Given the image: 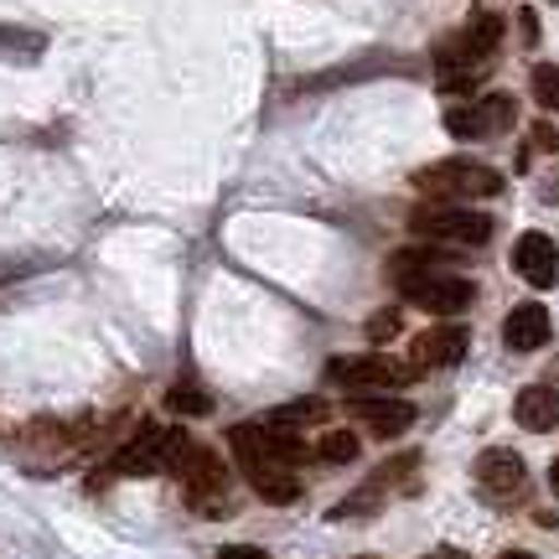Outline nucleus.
<instances>
[{
  "mask_svg": "<svg viewBox=\"0 0 559 559\" xmlns=\"http://www.w3.org/2000/svg\"><path fill=\"white\" fill-rule=\"evenodd\" d=\"M228 445H234V461H239L243 481L254 487V498L280 502V508L300 498L296 466H285V461L275 456V445H270V430H264V425H234V430H228Z\"/></svg>",
  "mask_w": 559,
  "mask_h": 559,
  "instance_id": "f257e3e1",
  "label": "nucleus"
},
{
  "mask_svg": "<svg viewBox=\"0 0 559 559\" xmlns=\"http://www.w3.org/2000/svg\"><path fill=\"white\" fill-rule=\"evenodd\" d=\"M415 187L436 202H472V198H498L502 192V171L481 166V160H436V166H419Z\"/></svg>",
  "mask_w": 559,
  "mask_h": 559,
  "instance_id": "f03ea898",
  "label": "nucleus"
},
{
  "mask_svg": "<svg viewBox=\"0 0 559 559\" xmlns=\"http://www.w3.org/2000/svg\"><path fill=\"white\" fill-rule=\"evenodd\" d=\"M409 228L430 243H466V249H481V243L492 239V218H481L472 207H456V202L415 207V213H409Z\"/></svg>",
  "mask_w": 559,
  "mask_h": 559,
  "instance_id": "7ed1b4c3",
  "label": "nucleus"
},
{
  "mask_svg": "<svg viewBox=\"0 0 559 559\" xmlns=\"http://www.w3.org/2000/svg\"><path fill=\"white\" fill-rule=\"evenodd\" d=\"M187 430H156V425H140L135 436L120 445L115 466L120 472H135V477H151V472H177L181 456H187Z\"/></svg>",
  "mask_w": 559,
  "mask_h": 559,
  "instance_id": "20e7f679",
  "label": "nucleus"
},
{
  "mask_svg": "<svg viewBox=\"0 0 559 559\" xmlns=\"http://www.w3.org/2000/svg\"><path fill=\"white\" fill-rule=\"evenodd\" d=\"M177 477H181V487H187V502H192V508H202V513H223V498H228V466H223L218 451L187 445Z\"/></svg>",
  "mask_w": 559,
  "mask_h": 559,
  "instance_id": "39448f33",
  "label": "nucleus"
},
{
  "mask_svg": "<svg viewBox=\"0 0 559 559\" xmlns=\"http://www.w3.org/2000/svg\"><path fill=\"white\" fill-rule=\"evenodd\" d=\"M513 120H519V104L508 94H487V99H466L445 109V130L456 140H492L513 130Z\"/></svg>",
  "mask_w": 559,
  "mask_h": 559,
  "instance_id": "423d86ee",
  "label": "nucleus"
},
{
  "mask_svg": "<svg viewBox=\"0 0 559 559\" xmlns=\"http://www.w3.org/2000/svg\"><path fill=\"white\" fill-rule=\"evenodd\" d=\"M400 285V296L409 300V306H419V311H430V317H456V311H466L472 306V280L461 275H440V270H430V275H404L394 280Z\"/></svg>",
  "mask_w": 559,
  "mask_h": 559,
  "instance_id": "0eeeda50",
  "label": "nucleus"
},
{
  "mask_svg": "<svg viewBox=\"0 0 559 559\" xmlns=\"http://www.w3.org/2000/svg\"><path fill=\"white\" fill-rule=\"evenodd\" d=\"M332 373L353 389H404L419 379L415 358H342Z\"/></svg>",
  "mask_w": 559,
  "mask_h": 559,
  "instance_id": "6e6552de",
  "label": "nucleus"
},
{
  "mask_svg": "<svg viewBox=\"0 0 559 559\" xmlns=\"http://www.w3.org/2000/svg\"><path fill=\"white\" fill-rule=\"evenodd\" d=\"M347 404H353V415H358L379 440H394L415 425V409H409V404L404 400H379L373 389H353V400Z\"/></svg>",
  "mask_w": 559,
  "mask_h": 559,
  "instance_id": "1a4fd4ad",
  "label": "nucleus"
},
{
  "mask_svg": "<svg viewBox=\"0 0 559 559\" xmlns=\"http://www.w3.org/2000/svg\"><path fill=\"white\" fill-rule=\"evenodd\" d=\"M513 270H519V280H528L534 290H549L559 280V249L549 234H523L519 243H513Z\"/></svg>",
  "mask_w": 559,
  "mask_h": 559,
  "instance_id": "9d476101",
  "label": "nucleus"
},
{
  "mask_svg": "<svg viewBox=\"0 0 559 559\" xmlns=\"http://www.w3.org/2000/svg\"><path fill=\"white\" fill-rule=\"evenodd\" d=\"M477 481L487 498H519L523 481H528V466H523V456H513V451H481L477 456Z\"/></svg>",
  "mask_w": 559,
  "mask_h": 559,
  "instance_id": "9b49d317",
  "label": "nucleus"
},
{
  "mask_svg": "<svg viewBox=\"0 0 559 559\" xmlns=\"http://www.w3.org/2000/svg\"><path fill=\"white\" fill-rule=\"evenodd\" d=\"M466 347H472V337H466V326H430L425 337L415 342V368L419 373H430V368H456L461 358H466Z\"/></svg>",
  "mask_w": 559,
  "mask_h": 559,
  "instance_id": "f8f14e48",
  "label": "nucleus"
},
{
  "mask_svg": "<svg viewBox=\"0 0 559 559\" xmlns=\"http://www.w3.org/2000/svg\"><path fill=\"white\" fill-rule=\"evenodd\" d=\"M549 311H544L539 300H523V306H513L508 311V321H502V342L513 347V353H534V347H544L549 342Z\"/></svg>",
  "mask_w": 559,
  "mask_h": 559,
  "instance_id": "ddd939ff",
  "label": "nucleus"
},
{
  "mask_svg": "<svg viewBox=\"0 0 559 559\" xmlns=\"http://www.w3.org/2000/svg\"><path fill=\"white\" fill-rule=\"evenodd\" d=\"M513 419H519L523 430H555L559 425V394L555 389H544V383L523 389L519 400H513Z\"/></svg>",
  "mask_w": 559,
  "mask_h": 559,
  "instance_id": "4468645a",
  "label": "nucleus"
},
{
  "mask_svg": "<svg viewBox=\"0 0 559 559\" xmlns=\"http://www.w3.org/2000/svg\"><path fill=\"white\" fill-rule=\"evenodd\" d=\"M456 41L466 47V52H477V58H492V52H498V41H502V21L492 16V11H477V16L456 32Z\"/></svg>",
  "mask_w": 559,
  "mask_h": 559,
  "instance_id": "2eb2a0df",
  "label": "nucleus"
},
{
  "mask_svg": "<svg viewBox=\"0 0 559 559\" xmlns=\"http://www.w3.org/2000/svg\"><path fill=\"white\" fill-rule=\"evenodd\" d=\"M321 419H326V400H296V404H280L275 415H270V425L300 430V425H321Z\"/></svg>",
  "mask_w": 559,
  "mask_h": 559,
  "instance_id": "dca6fc26",
  "label": "nucleus"
},
{
  "mask_svg": "<svg viewBox=\"0 0 559 559\" xmlns=\"http://www.w3.org/2000/svg\"><path fill=\"white\" fill-rule=\"evenodd\" d=\"M358 445L362 440L353 436V430H326V436L317 440V456L332 461V466H347V461H358Z\"/></svg>",
  "mask_w": 559,
  "mask_h": 559,
  "instance_id": "f3484780",
  "label": "nucleus"
},
{
  "mask_svg": "<svg viewBox=\"0 0 559 559\" xmlns=\"http://www.w3.org/2000/svg\"><path fill=\"white\" fill-rule=\"evenodd\" d=\"M528 88H534L539 109H559V68L555 62H539V68L528 73Z\"/></svg>",
  "mask_w": 559,
  "mask_h": 559,
  "instance_id": "a211bd4d",
  "label": "nucleus"
},
{
  "mask_svg": "<svg viewBox=\"0 0 559 559\" xmlns=\"http://www.w3.org/2000/svg\"><path fill=\"white\" fill-rule=\"evenodd\" d=\"M166 409H171V415H207L213 400H207L202 389H192V383H177V389L166 394Z\"/></svg>",
  "mask_w": 559,
  "mask_h": 559,
  "instance_id": "6ab92c4d",
  "label": "nucleus"
},
{
  "mask_svg": "<svg viewBox=\"0 0 559 559\" xmlns=\"http://www.w3.org/2000/svg\"><path fill=\"white\" fill-rule=\"evenodd\" d=\"M400 311H379V317H373V321H368V337H373V342H389V337H394V332H400Z\"/></svg>",
  "mask_w": 559,
  "mask_h": 559,
  "instance_id": "aec40b11",
  "label": "nucleus"
},
{
  "mask_svg": "<svg viewBox=\"0 0 559 559\" xmlns=\"http://www.w3.org/2000/svg\"><path fill=\"white\" fill-rule=\"evenodd\" d=\"M218 559H270V555L260 544H228V549H218Z\"/></svg>",
  "mask_w": 559,
  "mask_h": 559,
  "instance_id": "412c9836",
  "label": "nucleus"
},
{
  "mask_svg": "<svg viewBox=\"0 0 559 559\" xmlns=\"http://www.w3.org/2000/svg\"><path fill=\"white\" fill-rule=\"evenodd\" d=\"M528 140H534L539 151H559V130H555V124H534V135H528Z\"/></svg>",
  "mask_w": 559,
  "mask_h": 559,
  "instance_id": "4be33fe9",
  "label": "nucleus"
},
{
  "mask_svg": "<svg viewBox=\"0 0 559 559\" xmlns=\"http://www.w3.org/2000/svg\"><path fill=\"white\" fill-rule=\"evenodd\" d=\"M519 26H523V41H534V37H539V21H534V11H523Z\"/></svg>",
  "mask_w": 559,
  "mask_h": 559,
  "instance_id": "5701e85b",
  "label": "nucleus"
},
{
  "mask_svg": "<svg viewBox=\"0 0 559 559\" xmlns=\"http://www.w3.org/2000/svg\"><path fill=\"white\" fill-rule=\"evenodd\" d=\"M549 487H555V498H559V461L549 466Z\"/></svg>",
  "mask_w": 559,
  "mask_h": 559,
  "instance_id": "b1692460",
  "label": "nucleus"
},
{
  "mask_svg": "<svg viewBox=\"0 0 559 559\" xmlns=\"http://www.w3.org/2000/svg\"><path fill=\"white\" fill-rule=\"evenodd\" d=\"M430 559H466L461 549H440V555H430Z\"/></svg>",
  "mask_w": 559,
  "mask_h": 559,
  "instance_id": "393cba45",
  "label": "nucleus"
},
{
  "mask_svg": "<svg viewBox=\"0 0 559 559\" xmlns=\"http://www.w3.org/2000/svg\"><path fill=\"white\" fill-rule=\"evenodd\" d=\"M498 559H534V555H523V549H508V555H498Z\"/></svg>",
  "mask_w": 559,
  "mask_h": 559,
  "instance_id": "a878e982",
  "label": "nucleus"
},
{
  "mask_svg": "<svg viewBox=\"0 0 559 559\" xmlns=\"http://www.w3.org/2000/svg\"><path fill=\"white\" fill-rule=\"evenodd\" d=\"M362 559H373V555H362Z\"/></svg>",
  "mask_w": 559,
  "mask_h": 559,
  "instance_id": "bb28decb",
  "label": "nucleus"
}]
</instances>
